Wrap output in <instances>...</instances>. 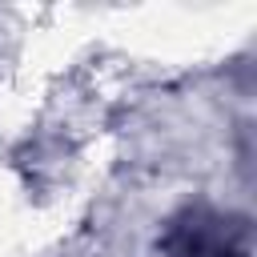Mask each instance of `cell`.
I'll list each match as a JSON object with an SVG mask.
<instances>
[{"mask_svg":"<svg viewBox=\"0 0 257 257\" xmlns=\"http://www.w3.org/2000/svg\"><path fill=\"white\" fill-rule=\"evenodd\" d=\"M157 249L165 257H253V225L237 209L189 201L165 221Z\"/></svg>","mask_w":257,"mask_h":257,"instance_id":"1","label":"cell"}]
</instances>
